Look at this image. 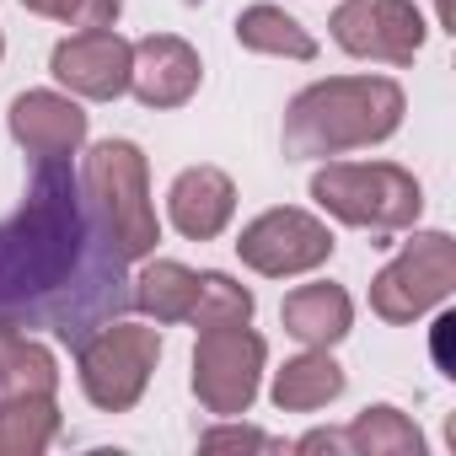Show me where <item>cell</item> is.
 Returning <instances> with one entry per match:
<instances>
[{
	"label": "cell",
	"mask_w": 456,
	"mask_h": 456,
	"mask_svg": "<svg viewBox=\"0 0 456 456\" xmlns=\"http://www.w3.org/2000/svg\"><path fill=\"white\" fill-rule=\"evenodd\" d=\"M199 451H280V440L253 424H215L199 435Z\"/></svg>",
	"instance_id": "cell-23"
},
{
	"label": "cell",
	"mask_w": 456,
	"mask_h": 456,
	"mask_svg": "<svg viewBox=\"0 0 456 456\" xmlns=\"http://www.w3.org/2000/svg\"><path fill=\"white\" fill-rule=\"evenodd\" d=\"M6 124L12 140L38 161H70L86 145V108L65 92H17Z\"/></svg>",
	"instance_id": "cell-11"
},
{
	"label": "cell",
	"mask_w": 456,
	"mask_h": 456,
	"mask_svg": "<svg viewBox=\"0 0 456 456\" xmlns=\"http://www.w3.org/2000/svg\"><path fill=\"white\" fill-rule=\"evenodd\" d=\"M253 290L248 285H237L232 274H220V269H209V274H199V296H193V312H188V322L204 333V328H237V322H253Z\"/></svg>",
	"instance_id": "cell-21"
},
{
	"label": "cell",
	"mask_w": 456,
	"mask_h": 456,
	"mask_svg": "<svg viewBox=\"0 0 456 456\" xmlns=\"http://www.w3.org/2000/svg\"><path fill=\"white\" fill-rule=\"evenodd\" d=\"M81 188L97 204L102 225L113 232V242L129 264L156 253L161 220L151 204V167H145V151L134 140H97L81 161Z\"/></svg>",
	"instance_id": "cell-4"
},
{
	"label": "cell",
	"mask_w": 456,
	"mask_h": 456,
	"mask_svg": "<svg viewBox=\"0 0 456 456\" xmlns=\"http://www.w3.org/2000/svg\"><path fill=\"white\" fill-rule=\"evenodd\" d=\"M338 392H344V365L328 349H306V354L285 360L274 370V387H269V397H274L280 413H317Z\"/></svg>",
	"instance_id": "cell-15"
},
{
	"label": "cell",
	"mask_w": 456,
	"mask_h": 456,
	"mask_svg": "<svg viewBox=\"0 0 456 456\" xmlns=\"http://www.w3.org/2000/svg\"><path fill=\"white\" fill-rule=\"evenodd\" d=\"M264 365H269V344L237 322V328H204L193 344V397L204 413L215 419H237L258 403L264 387Z\"/></svg>",
	"instance_id": "cell-7"
},
{
	"label": "cell",
	"mask_w": 456,
	"mask_h": 456,
	"mask_svg": "<svg viewBox=\"0 0 456 456\" xmlns=\"http://www.w3.org/2000/svg\"><path fill=\"white\" fill-rule=\"evenodd\" d=\"M237 215V183L220 167H183L167 188V220L188 242H215Z\"/></svg>",
	"instance_id": "cell-13"
},
{
	"label": "cell",
	"mask_w": 456,
	"mask_h": 456,
	"mask_svg": "<svg viewBox=\"0 0 456 456\" xmlns=\"http://www.w3.org/2000/svg\"><path fill=\"white\" fill-rule=\"evenodd\" d=\"M204 81V65H199V49L177 33H151L134 44V60H129V92L145 102V108H183Z\"/></svg>",
	"instance_id": "cell-12"
},
{
	"label": "cell",
	"mask_w": 456,
	"mask_h": 456,
	"mask_svg": "<svg viewBox=\"0 0 456 456\" xmlns=\"http://www.w3.org/2000/svg\"><path fill=\"white\" fill-rule=\"evenodd\" d=\"M296 451H349V440H344V429H312L296 440Z\"/></svg>",
	"instance_id": "cell-24"
},
{
	"label": "cell",
	"mask_w": 456,
	"mask_h": 456,
	"mask_svg": "<svg viewBox=\"0 0 456 456\" xmlns=\"http://www.w3.org/2000/svg\"><path fill=\"white\" fill-rule=\"evenodd\" d=\"M129 60H134V44L118 38L113 28H81V33H70V38L54 44L49 70H54V81L70 97L113 102V97L129 92Z\"/></svg>",
	"instance_id": "cell-10"
},
{
	"label": "cell",
	"mask_w": 456,
	"mask_h": 456,
	"mask_svg": "<svg viewBox=\"0 0 456 456\" xmlns=\"http://www.w3.org/2000/svg\"><path fill=\"white\" fill-rule=\"evenodd\" d=\"M403 113L408 97L392 76H328L290 97L280 145L290 161H328L392 140L403 129Z\"/></svg>",
	"instance_id": "cell-2"
},
{
	"label": "cell",
	"mask_w": 456,
	"mask_h": 456,
	"mask_svg": "<svg viewBox=\"0 0 456 456\" xmlns=\"http://www.w3.org/2000/svg\"><path fill=\"white\" fill-rule=\"evenodd\" d=\"M328 28L344 54L381 60V65H413L429 33L413 0H338Z\"/></svg>",
	"instance_id": "cell-9"
},
{
	"label": "cell",
	"mask_w": 456,
	"mask_h": 456,
	"mask_svg": "<svg viewBox=\"0 0 456 456\" xmlns=\"http://www.w3.org/2000/svg\"><path fill=\"white\" fill-rule=\"evenodd\" d=\"M22 12L33 17H49V22H65V28H113L124 0H22Z\"/></svg>",
	"instance_id": "cell-22"
},
{
	"label": "cell",
	"mask_w": 456,
	"mask_h": 456,
	"mask_svg": "<svg viewBox=\"0 0 456 456\" xmlns=\"http://www.w3.org/2000/svg\"><path fill=\"white\" fill-rule=\"evenodd\" d=\"M312 199L338 225L381 237L376 248H387V237L397 232H413L424 215V188L397 161H328L312 177Z\"/></svg>",
	"instance_id": "cell-3"
},
{
	"label": "cell",
	"mask_w": 456,
	"mask_h": 456,
	"mask_svg": "<svg viewBox=\"0 0 456 456\" xmlns=\"http://www.w3.org/2000/svg\"><path fill=\"white\" fill-rule=\"evenodd\" d=\"M129 285V258L86 199L81 172L38 161L22 209L0 220V322L76 349L134 306Z\"/></svg>",
	"instance_id": "cell-1"
},
{
	"label": "cell",
	"mask_w": 456,
	"mask_h": 456,
	"mask_svg": "<svg viewBox=\"0 0 456 456\" xmlns=\"http://www.w3.org/2000/svg\"><path fill=\"white\" fill-rule=\"evenodd\" d=\"M280 322H285V333L301 338L306 349H333V344H344L349 328H354V301H349V290L333 285V280L296 285V290L285 296V306H280Z\"/></svg>",
	"instance_id": "cell-14"
},
{
	"label": "cell",
	"mask_w": 456,
	"mask_h": 456,
	"mask_svg": "<svg viewBox=\"0 0 456 456\" xmlns=\"http://www.w3.org/2000/svg\"><path fill=\"white\" fill-rule=\"evenodd\" d=\"M54 387H60L54 354L33 333L0 322V397H54Z\"/></svg>",
	"instance_id": "cell-16"
},
{
	"label": "cell",
	"mask_w": 456,
	"mask_h": 456,
	"mask_svg": "<svg viewBox=\"0 0 456 456\" xmlns=\"http://www.w3.org/2000/svg\"><path fill=\"white\" fill-rule=\"evenodd\" d=\"M161 365V328H140V322H102L92 338L76 344V376H81V392L92 408L102 413H129L151 376Z\"/></svg>",
	"instance_id": "cell-5"
},
{
	"label": "cell",
	"mask_w": 456,
	"mask_h": 456,
	"mask_svg": "<svg viewBox=\"0 0 456 456\" xmlns=\"http://www.w3.org/2000/svg\"><path fill=\"white\" fill-rule=\"evenodd\" d=\"M129 290H134V306H140L156 328H167V322H188L193 296H199V274H193L188 264H177V258H151L145 274H140Z\"/></svg>",
	"instance_id": "cell-18"
},
{
	"label": "cell",
	"mask_w": 456,
	"mask_h": 456,
	"mask_svg": "<svg viewBox=\"0 0 456 456\" xmlns=\"http://www.w3.org/2000/svg\"><path fill=\"white\" fill-rule=\"evenodd\" d=\"M0 60H6V33H0Z\"/></svg>",
	"instance_id": "cell-26"
},
{
	"label": "cell",
	"mask_w": 456,
	"mask_h": 456,
	"mask_svg": "<svg viewBox=\"0 0 456 456\" xmlns=\"http://www.w3.org/2000/svg\"><path fill=\"white\" fill-rule=\"evenodd\" d=\"M344 440H349L354 456H419V451H424L419 424H413L403 408H392V403H370V408H360L354 424L344 429Z\"/></svg>",
	"instance_id": "cell-19"
},
{
	"label": "cell",
	"mask_w": 456,
	"mask_h": 456,
	"mask_svg": "<svg viewBox=\"0 0 456 456\" xmlns=\"http://www.w3.org/2000/svg\"><path fill=\"white\" fill-rule=\"evenodd\" d=\"M435 22H440V33H456V17H451V0H435Z\"/></svg>",
	"instance_id": "cell-25"
},
{
	"label": "cell",
	"mask_w": 456,
	"mask_h": 456,
	"mask_svg": "<svg viewBox=\"0 0 456 456\" xmlns=\"http://www.w3.org/2000/svg\"><path fill=\"white\" fill-rule=\"evenodd\" d=\"M456 290V242L445 232H413L403 253L370 280V312L392 328L419 322Z\"/></svg>",
	"instance_id": "cell-6"
},
{
	"label": "cell",
	"mask_w": 456,
	"mask_h": 456,
	"mask_svg": "<svg viewBox=\"0 0 456 456\" xmlns=\"http://www.w3.org/2000/svg\"><path fill=\"white\" fill-rule=\"evenodd\" d=\"M333 232H328V220L306 215V209H264L258 220L242 225V237H237V258L264 274V280H296V274H312L333 258Z\"/></svg>",
	"instance_id": "cell-8"
},
{
	"label": "cell",
	"mask_w": 456,
	"mask_h": 456,
	"mask_svg": "<svg viewBox=\"0 0 456 456\" xmlns=\"http://www.w3.org/2000/svg\"><path fill=\"white\" fill-rule=\"evenodd\" d=\"M237 44L248 54H274V60H301V65L317 60V38L285 6H269V0L237 12Z\"/></svg>",
	"instance_id": "cell-17"
},
{
	"label": "cell",
	"mask_w": 456,
	"mask_h": 456,
	"mask_svg": "<svg viewBox=\"0 0 456 456\" xmlns=\"http://www.w3.org/2000/svg\"><path fill=\"white\" fill-rule=\"evenodd\" d=\"M60 440L54 397H0V456H38Z\"/></svg>",
	"instance_id": "cell-20"
}]
</instances>
